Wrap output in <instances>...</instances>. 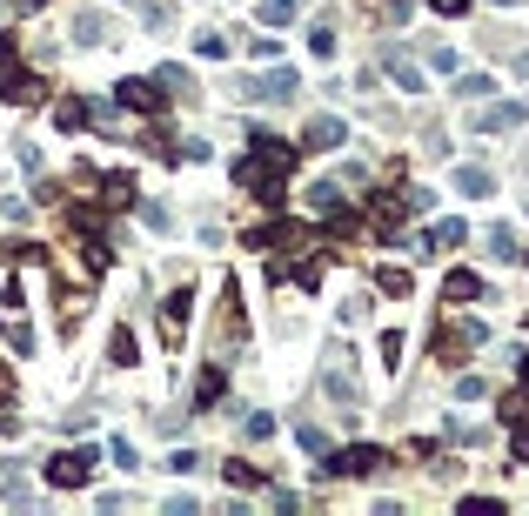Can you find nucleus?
Listing matches in <instances>:
<instances>
[{"label": "nucleus", "mask_w": 529, "mask_h": 516, "mask_svg": "<svg viewBox=\"0 0 529 516\" xmlns=\"http://www.w3.org/2000/svg\"><path fill=\"white\" fill-rule=\"evenodd\" d=\"M248 141H255V148H248V161L235 168V181H242V188H255V195H262V208H282V188H288V175H295V148H288V141H275L268 128H255Z\"/></svg>", "instance_id": "obj_1"}, {"label": "nucleus", "mask_w": 529, "mask_h": 516, "mask_svg": "<svg viewBox=\"0 0 529 516\" xmlns=\"http://www.w3.org/2000/svg\"><path fill=\"white\" fill-rule=\"evenodd\" d=\"M34 94H41V81H34V74H21V47H14V34H0V101L27 108Z\"/></svg>", "instance_id": "obj_2"}, {"label": "nucleus", "mask_w": 529, "mask_h": 516, "mask_svg": "<svg viewBox=\"0 0 529 516\" xmlns=\"http://www.w3.org/2000/svg\"><path fill=\"white\" fill-rule=\"evenodd\" d=\"M322 389H329L342 409H362V389H355V356L342 349V342H335L329 356H322Z\"/></svg>", "instance_id": "obj_3"}, {"label": "nucleus", "mask_w": 529, "mask_h": 516, "mask_svg": "<svg viewBox=\"0 0 529 516\" xmlns=\"http://www.w3.org/2000/svg\"><path fill=\"white\" fill-rule=\"evenodd\" d=\"M94 463H101L94 449H61V456H47V483H54V490H88Z\"/></svg>", "instance_id": "obj_4"}, {"label": "nucleus", "mask_w": 529, "mask_h": 516, "mask_svg": "<svg viewBox=\"0 0 529 516\" xmlns=\"http://www.w3.org/2000/svg\"><path fill=\"white\" fill-rule=\"evenodd\" d=\"M329 470H335V476H375V470H389V449H375V443L329 449Z\"/></svg>", "instance_id": "obj_5"}, {"label": "nucleus", "mask_w": 529, "mask_h": 516, "mask_svg": "<svg viewBox=\"0 0 529 516\" xmlns=\"http://www.w3.org/2000/svg\"><path fill=\"white\" fill-rule=\"evenodd\" d=\"M114 101H121L128 114H161V108H168V88H155V81L128 74V81H114Z\"/></svg>", "instance_id": "obj_6"}, {"label": "nucleus", "mask_w": 529, "mask_h": 516, "mask_svg": "<svg viewBox=\"0 0 529 516\" xmlns=\"http://www.w3.org/2000/svg\"><path fill=\"white\" fill-rule=\"evenodd\" d=\"M242 242H248V248H295V242H309V228H302V222H282V215H275V222H255Z\"/></svg>", "instance_id": "obj_7"}, {"label": "nucleus", "mask_w": 529, "mask_h": 516, "mask_svg": "<svg viewBox=\"0 0 529 516\" xmlns=\"http://www.w3.org/2000/svg\"><path fill=\"white\" fill-rule=\"evenodd\" d=\"M529 108L523 101H489V108H476V135H509V128H523Z\"/></svg>", "instance_id": "obj_8"}, {"label": "nucleus", "mask_w": 529, "mask_h": 516, "mask_svg": "<svg viewBox=\"0 0 529 516\" xmlns=\"http://www.w3.org/2000/svg\"><path fill=\"white\" fill-rule=\"evenodd\" d=\"M382 74H389L396 88L422 94V61H416V54H409V47H382Z\"/></svg>", "instance_id": "obj_9"}, {"label": "nucleus", "mask_w": 529, "mask_h": 516, "mask_svg": "<svg viewBox=\"0 0 529 516\" xmlns=\"http://www.w3.org/2000/svg\"><path fill=\"white\" fill-rule=\"evenodd\" d=\"M342 141H349L342 114H315V121H309V135H302V148H315V155H335Z\"/></svg>", "instance_id": "obj_10"}, {"label": "nucleus", "mask_w": 529, "mask_h": 516, "mask_svg": "<svg viewBox=\"0 0 529 516\" xmlns=\"http://www.w3.org/2000/svg\"><path fill=\"white\" fill-rule=\"evenodd\" d=\"M483 342V322H463V329H442L436 336V356L442 362H463V349H476Z\"/></svg>", "instance_id": "obj_11"}, {"label": "nucleus", "mask_w": 529, "mask_h": 516, "mask_svg": "<svg viewBox=\"0 0 529 516\" xmlns=\"http://www.w3.org/2000/svg\"><path fill=\"white\" fill-rule=\"evenodd\" d=\"M188 315H195V289H175L168 302H161V322H168V342L188 336Z\"/></svg>", "instance_id": "obj_12"}, {"label": "nucleus", "mask_w": 529, "mask_h": 516, "mask_svg": "<svg viewBox=\"0 0 529 516\" xmlns=\"http://www.w3.org/2000/svg\"><path fill=\"white\" fill-rule=\"evenodd\" d=\"M295 88H302V81H295L288 68H275L268 81H255V88H242V94H262V101H275V108H282V101H295Z\"/></svg>", "instance_id": "obj_13"}, {"label": "nucleus", "mask_w": 529, "mask_h": 516, "mask_svg": "<svg viewBox=\"0 0 529 516\" xmlns=\"http://www.w3.org/2000/svg\"><path fill=\"white\" fill-rule=\"evenodd\" d=\"M456 195H476V202H483V195H496V175L476 168V161H463V168H456Z\"/></svg>", "instance_id": "obj_14"}, {"label": "nucleus", "mask_w": 529, "mask_h": 516, "mask_svg": "<svg viewBox=\"0 0 529 516\" xmlns=\"http://www.w3.org/2000/svg\"><path fill=\"white\" fill-rule=\"evenodd\" d=\"M469 295H483L476 269H449V282H442V302H469Z\"/></svg>", "instance_id": "obj_15"}, {"label": "nucleus", "mask_w": 529, "mask_h": 516, "mask_svg": "<svg viewBox=\"0 0 529 516\" xmlns=\"http://www.w3.org/2000/svg\"><path fill=\"white\" fill-rule=\"evenodd\" d=\"M108 362H121V369H134V362H141V342H134V329H114V336H108Z\"/></svg>", "instance_id": "obj_16"}, {"label": "nucleus", "mask_w": 529, "mask_h": 516, "mask_svg": "<svg viewBox=\"0 0 529 516\" xmlns=\"http://www.w3.org/2000/svg\"><path fill=\"white\" fill-rule=\"evenodd\" d=\"M108 34H114V27H108V14H81V21H74V41H81V47H101Z\"/></svg>", "instance_id": "obj_17"}, {"label": "nucleus", "mask_w": 529, "mask_h": 516, "mask_svg": "<svg viewBox=\"0 0 529 516\" xmlns=\"http://www.w3.org/2000/svg\"><path fill=\"white\" fill-rule=\"evenodd\" d=\"M221 389H228V369H201V376H195V403L201 409L221 403Z\"/></svg>", "instance_id": "obj_18"}, {"label": "nucleus", "mask_w": 529, "mask_h": 516, "mask_svg": "<svg viewBox=\"0 0 529 516\" xmlns=\"http://www.w3.org/2000/svg\"><path fill=\"white\" fill-rule=\"evenodd\" d=\"M463 235H469L463 222H436V228H429V235H422V255H429V248H456V242H463Z\"/></svg>", "instance_id": "obj_19"}, {"label": "nucleus", "mask_w": 529, "mask_h": 516, "mask_svg": "<svg viewBox=\"0 0 529 516\" xmlns=\"http://www.w3.org/2000/svg\"><path fill=\"white\" fill-rule=\"evenodd\" d=\"M456 94H463V101H489V94H496V81H489L483 68H476V74H456Z\"/></svg>", "instance_id": "obj_20"}, {"label": "nucleus", "mask_w": 529, "mask_h": 516, "mask_svg": "<svg viewBox=\"0 0 529 516\" xmlns=\"http://www.w3.org/2000/svg\"><path fill=\"white\" fill-rule=\"evenodd\" d=\"M369 282H375L382 295H409V289H416V282H409V269H375Z\"/></svg>", "instance_id": "obj_21"}, {"label": "nucleus", "mask_w": 529, "mask_h": 516, "mask_svg": "<svg viewBox=\"0 0 529 516\" xmlns=\"http://www.w3.org/2000/svg\"><path fill=\"white\" fill-rule=\"evenodd\" d=\"M221 476H228L235 490H255V483H262V470H255V463H242V456H235V463H221Z\"/></svg>", "instance_id": "obj_22"}, {"label": "nucleus", "mask_w": 529, "mask_h": 516, "mask_svg": "<svg viewBox=\"0 0 529 516\" xmlns=\"http://www.w3.org/2000/svg\"><path fill=\"white\" fill-rule=\"evenodd\" d=\"M295 7H302V0H262V27H288Z\"/></svg>", "instance_id": "obj_23"}, {"label": "nucleus", "mask_w": 529, "mask_h": 516, "mask_svg": "<svg viewBox=\"0 0 529 516\" xmlns=\"http://www.w3.org/2000/svg\"><path fill=\"white\" fill-rule=\"evenodd\" d=\"M101 188H108V195H101V202H108V208L134 202V175H108V181H101Z\"/></svg>", "instance_id": "obj_24"}, {"label": "nucleus", "mask_w": 529, "mask_h": 516, "mask_svg": "<svg viewBox=\"0 0 529 516\" xmlns=\"http://www.w3.org/2000/svg\"><path fill=\"white\" fill-rule=\"evenodd\" d=\"M54 121H61L67 135H74V128H88V101H61V108H54Z\"/></svg>", "instance_id": "obj_25"}, {"label": "nucleus", "mask_w": 529, "mask_h": 516, "mask_svg": "<svg viewBox=\"0 0 529 516\" xmlns=\"http://www.w3.org/2000/svg\"><path fill=\"white\" fill-rule=\"evenodd\" d=\"M295 436H302V449H309V456H329V429H315V423H302V429H295Z\"/></svg>", "instance_id": "obj_26"}, {"label": "nucleus", "mask_w": 529, "mask_h": 516, "mask_svg": "<svg viewBox=\"0 0 529 516\" xmlns=\"http://www.w3.org/2000/svg\"><path fill=\"white\" fill-rule=\"evenodd\" d=\"M195 54H208V61H221V54H228V41H221L215 27H201V34H195Z\"/></svg>", "instance_id": "obj_27"}, {"label": "nucleus", "mask_w": 529, "mask_h": 516, "mask_svg": "<svg viewBox=\"0 0 529 516\" xmlns=\"http://www.w3.org/2000/svg\"><path fill=\"white\" fill-rule=\"evenodd\" d=\"M309 47H315V61H329V54H335V27H329V21H315Z\"/></svg>", "instance_id": "obj_28"}, {"label": "nucleus", "mask_w": 529, "mask_h": 516, "mask_svg": "<svg viewBox=\"0 0 529 516\" xmlns=\"http://www.w3.org/2000/svg\"><path fill=\"white\" fill-rule=\"evenodd\" d=\"M489 248H496V255H503V262H516V255H523V248H516V235H509V228H489Z\"/></svg>", "instance_id": "obj_29"}, {"label": "nucleus", "mask_w": 529, "mask_h": 516, "mask_svg": "<svg viewBox=\"0 0 529 516\" xmlns=\"http://www.w3.org/2000/svg\"><path fill=\"white\" fill-rule=\"evenodd\" d=\"M155 81H161V88H168V94H181V88H188V68H181V61H168V68H161Z\"/></svg>", "instance_id": "obj_30"}, {"label": "nucleus", "mask_w": 529, "mask_h": 516, "mask_svg": "<svg viewBox=\"0 0 529 516\" xmlns=\"http://www.w3.org/2000/svg\"><path fill=\"white\" fill-rule=\"evenodd\" d=\"M329 208H342V188H335V181H322V188H315V215H329Z\"/></svg>", "instance_id": "obj_31"}, {"label": "nucleus", "mask_w": 529, "mask_h": 516, "mask_svg": "<svg viewBox=\"0 0 529 516\" xmlns=\"http://www.w3.org/2000/svg\"><path fill=\"white\" fill-rule=\"evenodd\" d=\"M108 456H114V463H121V470H141V456H134V443H121V436H114V443H108Z\"/></svg>", "instance_id": "obj_32"}, {"label": "nucleus", "mask_w": 529, "mask_h": 516, "mask_svg": "<svg viewBox=\"0 0 529 516\" xmlns=\"http://www.w3.org/2000/svg\"><path fill=\"white\" fill-rule=\"evenodd\" d=\"M168 470L188 476V470H201V456H195V449H175V456H168Z\"/></svg>", "instance_id": "obj_33"}, {"label": "nucleus", "mask_w": 529, "mask_h": 516, "mask_svg": "<svg viewBox=\"0 0 529 516\" xmlns=\"http://www.w3.org/2000/svg\"><path fill=\"white\" fill-rule=\"evenodd\" d=\"M456 396H463V403H476V396H489V382L483 376H463V382H456Z\"/></svg>", "instance_id": "obj_34"}, {"label": "nucleus", "mask_w": 529, "mask_h": 516, "mask_svg": "<svg viewBox=\"0 0 529 516\" xmlns=\"http://www.w3.org/2000/svg\"><path fill=\"white\" fill-rule=\"evenodd\" d=\"M295 282H302V289L315 295V289H322V262H302V269H295Z\"/></svg>", "instance_id": "obj_35"}, {"label": "nucleus", "mask_w": 529, "mask_h": 516, "mask_svg": "<svg viewBox=\"0 0 529 516\" xmlns=\"http://www.w3.org/2000/svg\"><path fill=\"white\" fill-rule=\"evenodd\" d=\"M242 429H248V436H275V416H268V409H255V416H248Z\"/></svg>", "instance_id": "obj_36"}, {"label": "nucleus", "mask_w": 529, "mask_h": 516, "mask_svg": "<svg viewBox=\"0 0 529 516\" xmlns=\"http://www.w3.org/2000/svg\"><path fill=\"white\" fill-rule=\"evenodd\" d=\"M496 510H503L496 496H469V503H463V516H496Z\"/></svg>", "instance_id": "obj_37"}, {"label": "nucleus", "mask_w": 529, "mask_h": 516, "mask_svg": "<svg viewBox=\"0 0 529 516\" xmlns=\"http://www.w3.org/2000/svg\"><path fill=\"white\" fill-rule=\"evenodd\" d=\"M509 449H516V463H529V423L516 416V436H509Z\"/></svg>", "instance_id": "obj_38"}, {"label": "nucleus", "mask_w": 529, "mask_h": 516, "mask_svg": "<svg viewBox=\"0 0 529 516\" xmlns=\"http://www.w3.org/2000/svg\"><path fill=\"white\" fill-rule=\"evenodd\" d=\"M382 21L402 27V21H409V0H382Z\"/></svg>", "instance_id": "obj_39"}, {"label": "nucleus", "mask_w": 529, "mask_h": 516, "mask_svg": "<svg viewBox=\"0 0 529 516\" xmlns=\"http://www.w3.org/2000/svg\"><path fill=\"white\" fill-rule=\"evenodd\" d=\"M429 7H436L442 21H456V14H469V0H429Z\"/></svg>", "instance_id": "obj_40"}, {"label": "nucleus", "mask_w": 529, "mask_h": 516, "mask_svg": "<svg viewBox=\"0 0 529 516\" xmlns=\"http://www.w3.org/2000/svg\"><path fill=\"white\" fill-rule=\"evenodd\" d=\"M516 74H523V81H529V47H523V54H516Z\"/></svg>", "instance_id": "obj_41"}, {"label": "nucleus", "mask_w": 529, "mask_h": 516, "mask_svg": "<svg viewBox=\"0 0 529 516\" xmlns=\"http://www.w3.org/2000/svg\"><path fill=\"white\" fill-rule=\"evenodd\" d=\"M523 175H529V148H523Z\"/></svg>", "instance_id": "obj_42"}, {"label": "nucleus", "mask_w": 529, "mask_h": 516, "mask_svg": "<svg viewBox=\"0 0 529 516\" xmlns=\"http://www.w3.org/2000/svg\"><path fill=\"white\" fill-rule=\"evenodd\" d=\"M27 7H47V0H27Z\"/></svg>", "instance_id": "obj_43"}, {"label": "nucleus", "mask_w": 529, "mask_h": 516, "mask_svg": "<svg viewBox=\"0 0 529 516\" xmlns=\"http://www.w3.org/2000/svg\"><path fill=\"white\" fill-rule=\"evenodd\" d=\"M496 7H516V0H496Z\"/></svg>", "instance_id": "obj_44"}]
</instances>
